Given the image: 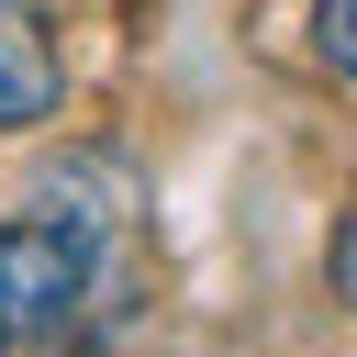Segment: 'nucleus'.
<instances>
[{
	"label": "nucleus",
	"mask_w": 357,
	"mask_h": 357,
	"mask_svg": "<svg viewBox=\"0 0 357 357\" xmlns=\"http://www.w3.org/2000/svg\"><path fill=\"white\" fill-rule=\"evenodd\" d=\"M67 100V67H56V45H45V22L22 11V0H0V134H22V123H45Z\"/></svg>",
	"instance_id": "2"
},
{
	"label": "nucleus",
	"mask_w": 357,
	"mask_h": 357,
	"mask_svg": "<svg viewBox=\"0 0 357 357\" xmlns=\"http://www.w3.org/2000/svg\"><path fill=\"white\" fill-rule=\"evenodd\" d=\"M335 301H346V312H357V212H346V223H335Z\"/></svg>",
	"instance_id": "4"
},
{
	"label": "nucleus",
	"mask_w": 357,
	"mask_h": 357,
	"mask_svg": "<svg viewBox=\"0 0 357 357\" xmlns=\"http://www.w3.org/2000/svg\"><path fill=\"white\" fill-rule=\"evenodd\" d=\"M312 56L335 78H357V0H312Z\"/></svg>",
	"instance_id": "3"
},
{
	"label": "nucleus",
	"mask_w": 357,
	"mask_h": 357,
	"mask_svg": "<svg viewBox=\"0 0 357 357\" xmlns=\"http://www.w3.org/2000/svg\"><path fill=\"white\" fill-rule=\"evenodd\" d=\"M89 301V234L78 223H0V335H56Z\"/></svg>",
	"instance_id": "1"
}]
</instances>
